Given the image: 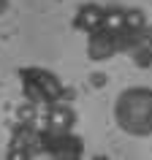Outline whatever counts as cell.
Here are the masks:
<instances>
[{
    "mask_svg": "<svg viewBox=\"0 0 152 160\" xmlns=\"http://www.w3.org/2000/svg\"><path fill=\"white\" fill-rule=\"evenodd\" d=\"M101 22H103V8L98 3L79 6V11H76V17H73V27L82 30V33H90V35H95L101 30Z\"/></svg>",
    "mask_w": 152,
    "mask_h": 160,
    "instance_id": "6da1fadb",
    "label": "cell"
},
{
    "mask_svg": "<svg viewBox=\"0 0 152 160\" xmlns=\"http://www.w3.org/2000/svg\"><path fill=\"white\" fill-rule=\"evenodd\" d=\"M76 122V111L68 103H54L49 109V130L54 133H68Z\"/></svg>",
    "mask_w": 152,
    "mask_h": 160,
    "instance_id": "7a4b0ae2",
    "label": "cell"
},
{
    "mask_svg": "<svg viewBox=\"0 0 152 160\" xmlns=\"http://www.w3.org/2000/svg\"><path fill=\"white\" fill-rule=\"evenodd\" d=\"M101 30H103V33H111V35L122 33V30H125V8H117V6H111V8H103Z\"/></svg>",
    "mask_w": 152,
    "mask_h": 160,
    "instance_id": "3957f363",
    "label": "cell"
},
{
    "mask_svg": "<svg viewBox=\"0 0 152 160\" xmlns=\"http://www.w3.org/2000/svg\"><path fill=\"white\" fill-rule=\"evenodd\" d=\"M147 14L141 8H125V30H144Z\"/></svg>",
    "mask_w": 152,
    "mask_h": 160,
    "instance_id": "277c9868",
    "label": "cell"
},
{
    "mask_svg": "<svg viewBox=\"0 0 152 160\" xmlns=\"http://www.w3.org/2000/svg\"><path fill=\"white\" fill-rule=\"evenodd\" d=\"M6 160H30V149H25V147H11Z\"/></svg>",
    "mask_w": 152,
    "mask_h": 160,
    "instance_id": "5b68a950",
    "label": "cell"
},
{
    "mask_svg": "<svg viewBox=\"0 0 152 160\" xmlns=\"http://www.w3.org/2000/svg\"><path fill=\"white\" fill-rule=\"evenodd\" d=\"M6 6H8V0H0V11L6 8Z\"/></svg>",
    "mask_w": 152,
    "mask_h": 160,
    "instance_id": "8992f818",
    "label": "cell"
}]
</instances>
